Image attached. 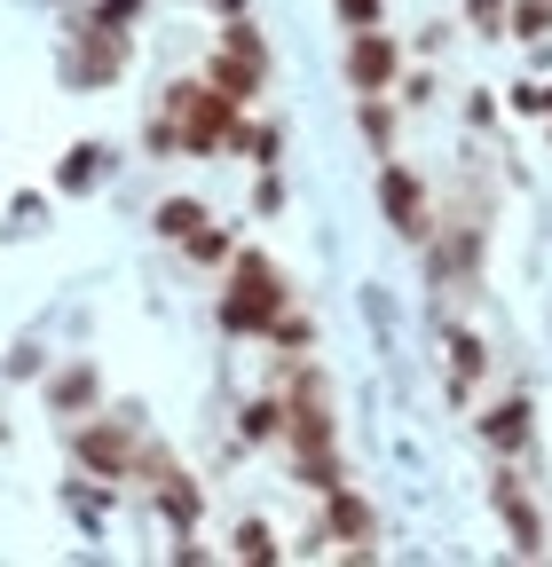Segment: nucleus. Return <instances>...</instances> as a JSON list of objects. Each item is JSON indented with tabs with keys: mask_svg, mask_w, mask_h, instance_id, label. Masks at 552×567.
<instances>
[{
	"mask_svg": "<svg viewBox=\"0 0 552 567\" xmlns=\"http://www.w3.org/2000/svg\"><path fill=\"white\" fill-rule=\"evenodd\" d=\"M48 363V354H40V339H17V354H9V379H32Z\"/></svg>",
	"mask_w": 552,
	"mask_h": 567,
	"instance_id": "7c9ffc66",
	"label": "nucleus"
},
{
	"mask_svg": "<svg viewBox=\"0 0 552 567\" xmlns=\"http://www.w3.org/2000/svg\"><path fill=\"white\" fill-rule=\"evenodd\" d=\"M356 126H364V142H371L379 158L395 151V134H402V126H395V103H387V95H356Z\"/></svg>",
	"mask_w": 552,
	"mask_h": 567,
	"instance_id": "dca6fc26",
	"label": "nucleus"
},
{
	"mask_svg": "<svg viewBox=\"0 0 552 567\" xmlns=\"http://www.w3.org/2000/svg\"><path fill=\"white\" fill-rule=\"evenodd\" d=\"M159 111L174 118V134H182L190 158H229V151H245V103H229L214 80H174V87L159 95Z\"/></svg>",
	"mask_w": 552,
	"mask_h": 567,
	"instance_id": "f257e3e1",
	"label": "nucleus"
},
{
	"mask_svg": "<svg viewBox=\"0 0 552 567\" xmlns=\"http://www.w3.org/2000/svg\"><path fill=\"white\" fill-rule=\"evenodd\" d=\"M379 213H387V229H395L402 245H427V237H435V205H427L419 166H402V158L379 166Z\"/></svg>",
	"mask_w": 552,
	"mask_h": 567,
	"instance_id": "423d86ee",
	"label": "nucleus"
},
{
	"mask_svg": "<svg viewBox=\"0 0 552 567\" xmlns=\"http://www.w3.org/2000/svg\"><path fill=\"white\" fill-rule=\"evenodd\" d=\"M151 496H159V513H166L174 528H197V513H205V505H197V481L182 473V457H166V465L151 473Z\"/></svg>",
	"mask_w": 552,
	"mask_h": 567,
	"instance_id": "4468645a",
	"label": "nucleus"
},
{
	"mask_svg": "<svg viewBox=\"0 0 552 567\" xmlns=\"http://www.w3.org/2000/svg\"><path fill=\"white\" fill-rule=\"evenodd\" d=\"M229 252H237V237H229L222 221H205V229L182 237V260H197V268H229Z\"/></svg>",
	"mask_w": 552,
	"mask_h": 567,
	"instance_id": "f3484780",
	"label": "nucleus"
},
{
	"mask_svg": "<svg viewBox=\"0 0 552 567\" xmlns=\"http://www.w3.org/2000/svg\"><path fill=\"white\" fill-rule=\"evenodd\" d=\"M253 205H260V213H285V174H276V166H260V182H253Z\"/></svg>",
	"mask_w": 552,
	"mask_h": 567,
	"instance_id": "c756f323",
	"label": "nucleus"
},
{
	"mask_svg": "<svg viewBox=\"0 0 552 567\" xmlns=\"http://www.w3.org/2000/svg\"><path fill=\"white\" fill-rule=\"evenodd\" d=\"M473 434L490 442L498 457H521V450H529V434H536V410H529V394H505V402H490V410L473 417Z\"/></svg>",
	"mask_w": 552,
	"mask_h": 567,
	"instance_id": "9b49d317",
	"label": "nucleus"
},
{
	"mask_svg": "<svg viewBox=\"0 0 552 567\" xmlns=\"http://www.w3.org/2000/svg\"><path fill=\"white\" fill-rule=\"evenodd\" d=\"M293 473H300L308 488H331V481H348V465H339V450H324V457H293Z\"/></svg>",
	"mask_w": 552,
	"mask_h": 567,
	"instance_id": "393cba45",
	"label": "nucleus"
},
{
	"mask_svg": "<svg viewBox=\"0 0 552 567\" xmlns=\"http://www.w3.org/2000/svg\"><path fill=\"white\" fill-rule=\"evenodd\" d=\"M143 9H151V0H95L88 17H95V24H111V32H126L134 17H143Z\"/></svg>",
	"mask_w": 552,
	"mask_h": 567,
	"instance_id": "cd10ccee",
	"label": "nucleus"
},
{
	"mask_svg": "<svg viewBox=\"0 0 552 567\" xmlns=\"http://www.w3.org/2000/svg\"><path fill=\"white\" fill-rule=\"evenodd\" d=\"M395 87H402V103H435V71H402Z\"/></svg>",
	"mask_w": 552,
	"mask_h": 567,
	"instance_id": "2f4dec72",
	"label": "nucleus"
},
{
	"mask_svg": "<svg viewBox=\"0 0 552 567\" xmlns=\"http://www.w3.org/2000/svg\"><path fill=\"white\" fill-rule=\"evenodd\" d=\"M481 379H490V347H481V331L450 323V394H458V402H473V394H481Z\"/></svg>",
	"mask_w": 552,
	"mask_h": 567,
	"instance_id": "ddd939ff",
	"label": "nucleus"
},
{
	"mask_svg": "<svg viewBox=\"0 0 552 567\" xmlns=\"http://www.w3.org/2000/svg\"><path fill=\"white\" fill-rule=\"evenodd\" d=\"M490 505H498V520H505V536H513V551H544V520H536V505H529V488H521V473L513 465H498L490 473Z\"/></svg>",
	"mask_w": 552,
	"mask_h": 567,
	"instance_id": "9d476101",
	"label": "nucleus"
},
{
	"mask_svg": "<svg viewBox=\"0 0 552 567\" xmlns=\"http://www.w3.org/2000/svg\"><path fill=\"white\" fill-rule=\"evenodd\" d=\"M544 134H552V126H544Z\"/></svg>",
	"mask_w": 552,
	"mask_h": 567,
	"instance_id": "c9c22d12",
	"label": "nucleus"
},
{
	"mask_svg": "<svg viewBox=\"0 0 552 567\" xmlns=\"http://www.w3.org/2000/svg\"><path fill=\"white\" fill-rule=\"evenodd\" d=\"M151 221H159V237H166V245H182L190 229H205V205H197V197H166Z\"/></svg>",
	"mask_w": 552,
	"mask_h": 567,
	"instance_id": "6ab92c4d",
	"label": "nucleus"
},
{
	"mask_svg": "<svg viewBox=\"0 0 552 567\" xmlns=\"http://www.w3.org/2000/svg\"><path fill=\"white\" fill-rule=\"evenodd\" d=\"M63 450H72V465L95 473V481H134V450H143V434H134V410H126V417H103V410L72 417Z\"/></svg>",
	"mask_w": 552,
	"mask_h": 567,
	"instance_id": "20e7f679",
	"label": "nucleus"
},
{
	"mask_svg": "<svg viewBox=\"0 0 552 567\" xmlns=\"http://www.w3.org/2000/svg\"><path fill=\"white\" fill-rule=\"evenodd\" d=\"M103 174H111V151H103V142H72L63 166H55V189H63V197H88Z\"/></svg>",
	"mask_w": 552,
	"mask_h": 567,
	"instance_id": "2eb2a0df",
	"label": "nucleus"
},
{
	"mask_svg": "<svg viewBox=\"0 0 552 567\" xmlns=\"http://www.w3.org/2000/svg\"><path fill=\"white\" fill-rule=\"evenodd\" d=\"M324 544H348V551H371L379 544V513H371L364 488H348V481L324 488Z\"/></svg>",
	"mask_w": 552,
	"mask_h": 567,
	"instance_id": "6e6552de",
	"label": "nucleus"
},
{
	"mask_svg": "<svg viewBox=\"0 0 552 567\" xmlns=\"http://www.w3.org/2000/svg\"><path fill=\"white\" fill-rule=\"evenodd\" d=\"M331 9H339V24H348V32H371V24L387 17V0H331Z\"/></svg>",
	"mask_w": 552,
	"mask_h": 567,
	"instance_id": "bb28decb",
	"label": "nucleus"
},
{
	"mask_svg": "<svg viewBox=\"0 0 552 567\" xmlns=\"http://www.w3.org/2000/svg\"><path fill=\"white\" fill-rule=\"evenodd\" d=\"M402 80V48L371 24V32H348V87L356 95H387Z\"/></svg>",
	"mask_w": 552,
	"mask_h": 567,
	"instance_id": "1a4fd4ad",
	"label": "nucleus"
},
{
	"mask_svg": "<svg viewBox=\"0 0 552 567\" xmlns=\"http://www.w3.org/2000/svg\"><path fill=\"white\" fill-rule=\"evenodd\" d=\"M505 9H513V0H466V32H481V40H490V32H505Z\"/></svg>",
	"mask_w": 552,
	"mask_h": 567,
	"instance_id": "b1692460",
	"label": "nucleus"
},
{
	"mask_svg": "<svg viewBox=\"0 0 552 567\" xmlns=\"http://www.w3.org/2000/svg\"><path fill=\"white\" fill-rule=\"evenodd\" d=\"M229 32H222V48L205 55V80H214L229 103H253L260 87H268V40L245 24V17H222Z\"/></svg>",
	"mask_w": 552,
	"mask_h": 567,
	"instance_id": "39448f33",
	"label": "nucleus"
},
{
	"mask_svg": "<svg viewBox=\"0 0 552 567\" xmlns=\"http://www.w3.org/2000/svg\"><path fill=\"white\" fill-rule=\"evenodd\" d=\"M111 488H119V481H72V513H80L88 528L111 520Z\"/></svg>",
	"mask_w": 552,
	"mask_h": 567,
	"instance_id": "4be33fe9",
	"label": "nucleus"
},
{
	"mask_svg": "<svg viewBox=\"0 0 552 567\" xmlns=\"http://www.w3.org/2000/svg\"><path fill=\"white\" fill-rule=\"evenodd\" d=\"M229 551H237V559H276V551H285V544H276V536H268L260 520H245V528L229 536Z\"/></svg>",
	"mask_w": 552,
	"mask_h": 567,
	"instance_id": "a878e982",
	"label": "nucleus"
},
{
	"mask_svg": "<svg viewBox=\"0 0 552 567\" xmlns=\"http://www.w3.org/2000/svg\"><path fill=\"white\" fill-rule=\"evenodd\" d=\"M119 71H126V32L80 17V40L63 48V87H111Z\"/></svg>",
	"mask_w": 552,
	"mask_h": 567,
	"instance_id": "0eeeda50",
	"label": "nucleus"
},
{
	"mask_svg": "<svg viewBox=\"0 0 552 567\" xmlns=\"http://www.w3.org/2000/svg\"><path fill=\"white\" fill-rule=\"evenodd\" d=\"M466 118H473V126H498V95L473 87V95H466Z\"/></svg>",
	"mask_w": 552,
	"mask_h": 567,
	"instance_id": "473e14b6",
	"label": "nucleus"
},
{
	"mask_svg": "<svg viewBox=\"0 0 552 567\" xmlns=\"http://www.w3.org/2000/svg\"><path fill=\"white\" fill-rule=\"evenodd\" d=\"M40 394H48V410H55L63 425H72V417L103 410V371H95V363H72V371H55V379H48Z\"/></svg>",
	"mask_w": 552,
	"mask_h": 567,
	"instance_id": "f8f14e48",
	"label": "nucleus"
},
{
	"mask_svg": "<svg viewBox=\"0 0 552 567\" xmlns=\"http://www.w3.org/2000/svg\"><path fill=\"white\" fill-rule=\"evenodd\" d=\"M260 339H268V347H285V354H293V347L308 354V339H316V323H308V316H300V308L285 300V308H276V316L260 323Z\"/></svg>",
	"mask_w": 552,
	"mask_h": 567,
	"instance_id": "a211bd4d",
	"label": "nucleus"
},
{
	"mask_svg": "<svg viewBox=\"0 0 552 567\" xmlns=\"http://www.w3.org/2000/svg\"><path fill=\"white\" fill-rule=\"evenodd\" d=\"M143 142H151V151H159V158H166V151H182V134H174V118H166V111L151 118V134H143Z\"/></svg>",
	"mask_w": 552,
	"mask_h": 567,
	"instance_id": "72a5a7b5",
	"label": "nucleus"
},
{
	"mask_svg": "<svg viewBox=\"0 0 552 567\" xmlns=\"http://www.w3.org/2000/svg\"><path fill=\"white\" fill-rule=\"evenodd\" d=\"M276 442H293V457H324L339 450V410H331V379L316 363H293L276 371Z\"/></svg>",
	"mask_w": 552,
	"mask_h": 567,
	"instance_id": "f03ea898",
	"label": "nucleus"
},
{
	"mask_svg": "<svg viewBox=\"0 0 552 567\" xmlns=\"http://www.w3.org/2000/svg\"><path fill=\"white\" fill-rule=\"evenodd\" d=\"M293 300V284H285V268H276L260 245H237L229 252V284H222V331L229 339H260V323L276 316V308H285Z\"/></svg>",
	"mask_w": 552,
	"mask_h": 567,
	"instance_id": "7ed1b4c3",
	"label": "nucleus"
},
{
	"mask_svg": "<svg viewBox=\"0 0 552 567\" xmlns=\"http://www.w3.org/2000/svg\"><path fill=\"white\" fill-rule=\"evenodd\" d=\"M214 9H222V17H245V9H253V0H214Z\"/></svg>",
	"mask_w": 552,
	"mask_h": 567,
	"instance_id": "f704fd0d",
	"label": "nucleus"
},
{
	"mask_svg": "<svg viewBox=\"0 0 552 567\" xmlns=\"http://www.w3.org/2000/svg\"><path fill=\"white\" fill-rule=\"evenodd\" d=\"M276 425H285V417H276V394H260V402H245L237 434H245V442H276Z\"/></svg>",
	"mask_w": 552,
	"mask_h": 567,
	"instance_id": "5701e85b",
	"label": "nucleus"
},
{
	"mask_svg": "<svg viewBox=\"0 0 552 567\" xmlns=\"http://www.w3.org/2000/svg\"><path fill=\"white\" fill-rule=\"evenodd\" d=\"M505 32H513V40H544V32H552V0H513V9H505Z\"/></svg>",
	"mask_w": 552,
	"mask_h": 567,
	"instance_id": "aec40b11",
	"label": "nucleus"
},
{
	"mask_svg": "<svg viewBox=\"0 0 552 567\" xmlns=\"http://www.w3.org/2000/svg\"><path fill=\"white\" fill-rule=\"evenodd\" d=\"M245 158L276 166V158H285V126H276V118H245Z\"/></svg>",
	"mask_w": 552,
	"mask_h": 567,
	"instance_id": "412c9836",
	"label": "nucleus"
},
{
	"mask_svg": "<svg viewBox=\"0 0 552 567\" xmlns=\"http://www.w3.org/2000/svg\"><path fill=\"white\" fill-rule=\"evenodd\" d=\"M513 111H521V118H544V111H552V87H544V80H521V87H513Z\"/></svg>",
	"mask_w": 552,
	"mask_h": 567,
	"instance_id": "c85d7f7f",
	"label": "nucleus"
}]
</instances>
